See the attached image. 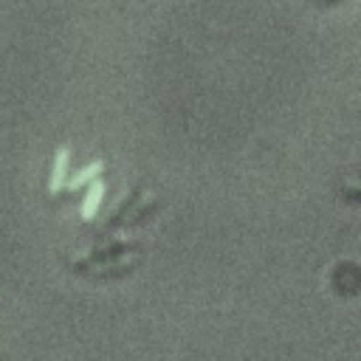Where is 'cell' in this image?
<instances>
[{"instance_id":"1","label":"cell","mask_w":361,"mask_h":361,"mask_svg":"<svg viewBox=\"0 0 361 361\" xmlns=\"http://www.w3.org/2000/svg\"><path fill=\"white\" fill-rule=\"evenodd\" d=\"M68 158H71V149H68V147H59V149L54 152V166H51V180H48V189H51V195H56V192L65 186Z\"/></svg>"},{"instance_id":"2","label":"cell","mask_w":361,"mask_h":361,"mask_svg":"<svg viewBox=\"0 0 361 361\" xmlns=\"http://www.w3.org/2000/svg\"><path fill=\"white\" fill-rule=\"evenodd\" d=\"M102 197H104V183H102V178H96V180L90 183V189H87L85 200H82V220H93V217L99 214Z\"/></svg>"},{"instance_id":"4","label":"cell","mask_w":361,"mask_h":361,"mask_svg":"<svg viewBox=\"0 0 361 361\" xmlns=\"http://www.w3.org/2000/svg\"><path fill=\"white\" fill-rule=\"evenodd\" d=\"M341 195H344L347 200H358V203H361V183H358V186H344Z\"/></svg>"},{"instance_id":"3","label":"cell","mask_w":361,"mask_h":361,"mask_svg":"<svg viewBox=\"0 0 361 361\" xmlns=\"http://www.w3.org/2000/svg\"><path fill=\"white\" fill-rule=\"evenodd\" d=\"M102 169H104V164H102V161H93V164H87L85 169H79V172H76L71 180H65V186L76 192V189H82L85 183H93V180L102 175Z\"/></svg>"}]
</instances>
